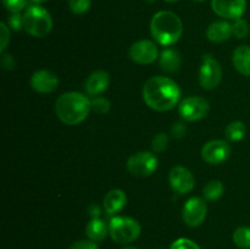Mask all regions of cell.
Listing matches in <instances>:
<instances>
[{
	"label": "cell",
	"instance_id": "obj_34",
	"mask_svg": "<svg viewBox=\"0 0 250 249\" xmlns=\"http://www.w3.org/2000/svg\"><path fill=\"white\" fill-rule=\"evenodd\" d=\"M0 63H1V67L4 68V70L10 71L15 67V65H16V61H15V59L12 58V55L2 53L1 59H0Z\"/></svg>",
	"mask_w": 250,
	"mask_h": 249
},
{
	"label": "cell",
	"instance_id": "obj_7",
	"mask_svg": "<svg viewBox=\"0 0 250 249\" xmlns=\"http://www.w3.org/2000/svg\"><path fill=\"white\" fill-rule=\"evenodd\" d=\"M209 102L205 98L193 95L181 102L178 105V114L185 121L194 122L204 119L209 112Z\"/></svg>",
	"mask_w": 250,
	"mask_h": 249
},
{
	"label": "cell",
	"instance_id": "obj_14",
	"mask_svg": "<svg viewBox=\"0 0 250 249\" xmlns=\"http://www.w3.org/2000/svg\"><path fill=\"white\" fill-rule=\"evenodd\" d=\"M59 78L53 71L39 70L32 75L31 87L41 94H49L58 88Z\"/></svg>",
	"mask_w": 250,
	"mask_h": 249
},
{
	"label": "cell",
	"instance_id": "obj_18",
	"mask_svg": "<svg viewBox=\"0 0 250 249\" xmlns=\"http://www.w3.org/2000/svg\"><path fill=\"white\" fill-rule=\"evenodd\" d=\"M159 65L164 72L175 73L181 68L182 60H181V56L177 50L167 48L161 51L160 56H159Z\"/></svg>",
	"mask_w": 250,
	"mask_h": 249
},
{
	"label": "cell",
	"instance_id": "obj_17",
	"mask_svg": "<svg viewBox=\"0 0 250 249\" xmlns=\"http://www.w3.org/2000/svg\"><path fill=\"white\" fill-rule=\"evenodd\" d=\"M232 34H233L232 24L227 21L212 22L207 29L208 39L214 43H222L225 41H229Z\"/></svg>",
	"mask_w": 250,
	"mask_h": 249
},
{
	"label": "cell",
	"instance_id": "obj_37",
	"mask_svg": "<svg viewBox=\"0 0 250 249\" xmlns=\"http://www.w3.org/2000/svg\"><path fill=\"white\" fill-rule=\"evenodd\" d=\"M122 249H137V248H134V247H126V248H122Z\"/></svg>",
	"mask_w": 250,
	"mask_h": 249
},
{
	"label": "cell",
	"instance_id": "obj_4",
	"mask_svg": "<svg viewBox=\"0 0 250 249\" xmlns=\"http://www.w3.org/2000/svg\"><path fill=\"white\" fill-rule=\"evenodd\" d=\"M23 29L29 36L43 38L53 29V19L41 5H31L23 14Z\"/></svg>",
	"mask_w": 250,
	"mask_h": 249
},
{
	"label": "cell",
	"instance_id": "obj_8",
	"mask_svg": "<svg viewBox=\"0 0 250 249\" xmlns=\"http://www.w3.org/2000/svg\"><path fill=\"white\" fill-rule=\"evenodd\" d=\"M222 80V68L219 61L210 55H204L199 70V83L204 89L212 90Z\"/></svg>",
	"mask_w": 250,
	"mask_h": 249
},
{
	"label": "cell",
	"instance_id": "obj_36",
	"mask_svg": "<svg viewBox=\"0 0 250 249\" xmlns=\"http://www.w3.org/2000/svg\"><path fill=\"white\" fill-rule=\"evenodd\" d=\"M31 1L36 5H41V4H43V2H45L46 0H31Z\"/></svg>",
	"mask_w": 250,
	"mask_h": 249
},
{
	"label": "cell",
	"instance_id": "obj_25",
	"mask_svg": "<svg viewBox=\"0 0 250 249\" xmlns=\"http://www.w3.org/2000/svg\"><path fill=\"white\" fill-rule=\"evenodd\" d=\"M92 0H68L70 10L76 15L85 14L90 9Z\"/></svg>",
	"mask_w": 250,
	"mask_h": 249
},
{
	"label": "cell",
	"instance_id": "obj_6",
	"mask_svg": "<svg viewBox=\"0 0 250 249\" xmlns=\"http://www.w3.org/2000/svg\"><path fill=\"white\" fill-rule=\"evenodd\" d=\"M159 165V160L150 151H139L129 156L127 160V170L137 177H146L153 175Z\"/></svg>",
	"mask_w": 250,
	"mask_h": 249
},
{
	"label": "cell",
	"instance_id": "obj_26",
	"mask_svg": "<svg viewBox=\"0 0 250 249\" xmlns=\"http://www.w3.org/2000/svg\"><path fill=\"white\" fill-rule=\"evenodd\" d=\"M232 29H233V34L238 39H243L248 37L249 34V24L246 20H234V23L232 24Z\"/></svg>",
	"mask_w": 250,
	"mask_h": 249
},
{
	"label": "cell",
	"instance_id": "obj_35",
	"mask_svg": "<svg viewBox=\"0 0 250 249\" xmlns=\"http://www.w3.org/2000/svg\"><path fill=\"white\" fill-rule=\"evenodd\" d=\"M88 212H89V215L92 216V219H95V217L100 216L102 210H100V208L98 207L97 204H92L89 208H88Z\"/></svg>",
	"mask_w": 250,
	"mask_h": 249
},
{
	"label": "cell",
	"instance_id": "obj_9",
	"mask_svg": "<svg viewBox=\"0 0 250 249\" xmlns=\"http://www.w3.org/2000/svg\"><path fill=\"white\" fill-rule=\"evenodd\" d=\"M208 214V205L204 199L192 197L186 202L182 209V219L189 227H198L204 222Z\"/></svg>",
	"mask_w": 250,
	"mask_h": 249
},
{
	"label": "cell",
	"instance_id": "obj_1",
	"mask_svg": "<svg viewBox=\"0 0 250 249\" xmlns=\"http://www.w3.org/2000/svg\"><path fill=\"white\" fill-rule=\"evenodd\" d=\"M181 89L177 83L165 76H155L144 83L143 99L155 111H168L178 104Z\"/></svg>",
	"mask_w": 250,
	"mask_h": 249
},
{
	"label": "cell",
	"instance_id": "obj_38",
	"mask_svg": "<svg viewBox=\"0 0 250 249\" xmlns=\"http://www.w3.org/2000/svg\"><path fill=\"white\" fill-rule=\"evenodd\" d=\"M165 1H167V2H175V1H177V0H165Z\"/></svg>",
	"mask_w": 250,
	"mask_h": 249
},
{
	"label": "cell",
	"instance_id": "obj_39",
	"mask_svg": "<svg viewBox=\"0 0 250 249\" xmlns=\"http://www.w3.org/2000/svg\"><path fill=\"white\" fill-rule=\"evenodd\" d=\"M146 1H148V2H150V4H151V2H155L156 0H146Z\"/></svg>",
	"mask_w": 250,
	"mask_h": 249
},
{
	"label": "cell",
	"instance_id": "obj_32",
	"mask_svg": "<svg viewBox=\"0 0 250 249\" xmlns=\"http://www.w3.org/2000/svg\"><path fill=\"white\" fill-rule=\"evenodd\" d=\"M186 132H187V127H186V124L183 122H177L171 128V134L176 139L183 138L186 136Z\"/></svg>",
	"mask_w": 250,
	"mask_h": 249
},
{
	"label": "cell",
	"instance_id": "obj_30",
	"mask_svg": "<svg viewBox=\"0 0 250 249\" xmlns=\"http://www.w3.org/2000/svg\"><path fill=\"white\" fill-rule=\"evenodd\" d=\"M7 26L15 32L21 31L23 28V16L21 14H11L7 19Z\"/></svg>",
	"mask_w": 250,
	"mask_h": 249
},
{
	"label": "cell",
	"instance_id": "obj_13",
	"mask_svg": "<svg viewBox=\"0 0 250 249\" xmlns=\"http://www.w3.org/2000/svg\"><path fill=\"white\" fill-rule=\"evenodd\" d=\"M212 11L227 20H238L247 9V0H211Z\"/></svg>",
	"mask_w": 250,
	"mask_h": 249
},
{
	"label": "cell",
	"instance_id": "obj_40",
	"mask_svg": "<svg viewBox=\"0 0 250 249\" xmlns=\"http://www.w3.org/2000/svg\"><path fill=\"white\" fill-rule=\"evenodd\" d=\"M194 1H198V2H202V1H204V0H194Z\"/></svg>",
	"mask_w": 250,
	"mask_h": 249
},
{
	"label": "cell",
	"instance_id": "obj_16",
	"mask_svg": "<svg viewBox=\"0 0 250 249\" xmlns=\"http://www.w3.org/2000/svg\"><path fill=\"white\" fill-rule=\"evenodd\" d=\"M127 203V195L122 189L115 188L110 192L106 193L104 197V202H103V207H104L105 212L107 215H116L117 212L121 211Z\"/></svg>",
	"mask_w": 250,
	"mask_h": 249
},
{
	"label": "cell",
	"instance_id": "obj_19",
	"mask_svg": "<svg viewBox=\"0 0 250 249\" xmlns=\"http://www.w3.org/2000/svg\"><path fill=\"white\" fill-rule=\"evenodd\" d=\"M232 61L236 70L243 76H250V46L239 45L233 51Z\"/></svg>",
	"mask_w": 250,
	"mask_h": 249
},
{
	"label": "cell",
	"instance_id": "obj_31",
	"mask_svg": "<svg viewBox=\"0 0 250 249\" xmlns=\"http://www.w3.org/2000/svg\"><path fill=\"white\" fill-rule=\"evenodd\" d=\"M0 31H1V46H0V51L4 53L10 41V28L9 26H6L2 22V23H0Z\"/></svg>",
	"mask_w": 250,
	"mask_h": 249
},
{
	"label": "cell",
	"instance_id": "obj_29",
	"mask_svg": "<svg viewBox=\"0 0 250 249\" xmlns=\"http://www.w3.org/2000/svg\"><path fill=\"white\" fill-rule=\"evenodd\" d=\"M171 249H200V247L192 239L178 238L171 244Z\"/></svg>",
	"mask_w": 250,
	"mask_h": 249
},
{
	"label": "cell",
	"instance_id": "obj_12",
	"mask_svg": "<svg viewBox=\"0 0 250 249\" xmlns=\"http://www.w3.org/2000/svg\"><path fill=\"white\" fill-rule=\"evenodd\" d=\"M168 182L171 188L178 194H188L195 187L193 173L185 166H175L168 173Z\"/></svg>",
	"mask_w": 250,
	"mask_h": 249
},
{
	"label": "cell",
	"instance_id": "obj_28",
	"mask_svg": "<svg viewBox=\"0 0 250 249\" xmlns=\"http://www.w3.org/2000/svg\"><path fill=\"white\" fill-rule=\"evenodd\" d=\"M2 4L11 14H20L28 4V0H2Z\"/></svg>",
	"mask_w": 250,
	"mask_h": 249
},
{
	"label": "cell",
	"instance_id": "obj_11",
	"mask_svg": "<svg viewBox=\"0 0 250 249\" xmlns=\"http://www.w3.org/2000/svg\"><path fill=\"white\" fill-rule=\"evenodd\" d=\"M231 146L224 139H212L202 148V158L210 165H220L229 159Z\"/></svg>",
	"mask_w": 250,
	"mask_h": 249
},
{
	"label": "cell",
	"instance_id": "obj_10",
	"mask_svg": "<svg viewBox=\"0 0 250 249\" xmlns=\"http://www.w3.org/2000/svg\"><path fill=\"white\" fill-rule=\"evenodd\" d=\"M128 56L133 62L138 65H150L160 55H159L158 46L154 42L142 39L132 44L128 50Z\"/></svg>",
	"mask_w": 250,
	"mask_h": 249
},
{
	"label": "cell",
	"instance_id": "obj_5",
	"mask_svg": "<svg viewBox=\"0 0 250 249\" xmlns=\"http://www.w3.org/2000/svg\"><path fill=\"white\" fill-rule=\"evenodd\" d=\"M109 234L116 243H132L141 234V225L132 217L114 216L109 222Z\"/></svg>",
	"mask_w": 250,
	"mask_h": 249
},
{
	"label": "cell",
	"instance_id": "obj_27",
	"mask_svg": "<svg viewBox=\"0 0 250 249\" xmlns=\"http://www.w3.org/2000/svg\"><path fill=\"white\" fill-rule=\"evenodd\" d=\"M168 144V136L165 133H158L154 136L153 142H151V148H153L154 153H163L166 150Z\"/></svg>",
	"mask_w": 250,
	"mask_h": 249
},
{
	"label": "cell",
	"instance_id": "obj_2",
	"mask_svg": "<svg viewBox=\"0 0 250 249\" xmlns=\"http://www.w3.org/2000/svg\"><path fill=\"white\" fill-rule=\"evenodd\" d=\"M90 110V99L83 93H63L55 103L56 116L62 124L68 126L82 124L88 117Z\"/></svg>",
	"mask_w": 250,
	"mask_h": 249
},
{
	"label": "cell",
	"instance_id": "obj_23",
	"mask_svg": "<svg viewBox=\"0 0 250 249\" xmlns=\"http://www.w3.org/2000/svg\"><path fill=\"white\" fill-rule=\"evenodd\" d=\"M233 242L237 247L242 249L250 248V227H238L233 232Z\"/></svg>",
	"mask_w": 250,
	"mask_h": 249
},
{
	"label": "cell",
	"instance_id": "obj_24",
	"mask_svg": "<svg viewBox=\"0 0 250 249\" xmlns=\"http://www.w3.org/2000/svg\"><path fill=\"white\" fill-rule=\"evenodd\" d=\"M90 107L94 112L97 114H107L110 111V102L104 97H93V99H90Z\"/></svg>",
	"mask_w": 250,
	"mask_h": 249
},
{
	"label": "cell",
	"instance_id": "obj_21",
	"mask_svg": "<svg viewBox=\"0 0 250 249\" xmlns=\"http://www.w3.org/2000/svg\"><path fill=\"white\" fill-rule=\"evenodd\" d=\"M246 124L242 121H232L225 128V136L229 141L231 142H239L244 138L246 136Z\"/></svg>",
	"mask_w": 250,
	"mask_h": 249
},
{
	"label": "cell",
	"instance_id": "obj_20",
	"mask_svg": "<svg viewBox=\"0 0 250 249\" xmlns=\"http://www.w3.org/2000/svg\"><path fill=\"white\" fill-rule=\"evenodd\" d=\"M107 232H109V225H106V222L100 217L92 219L85 227V233L88 238L94 242L104 241L105 237L107 236Z\"/></svg>",
	"mask_w": 250,
	"mask_h": 249
},
{
	"label": "cell",
	"instance_id": "obj_15",
	"mask_svg": "<svg viewBox=\"0 0 250 249\" xmlns=\"http://www.w3.org/2000/svg\"><path fill=\"white\" fill-rule=\"evenodd\" d=\"M110 76L106 71L98 70L88 76L84 83L85 93L90 97H98L109 88Z\"/></svg>",
	"mask_w": 250,
	"mask_h": 249
},
{
	"label": "cell",
	"instance_id": "obj_22",
	"mask_svg": "<svg viewBox=\"0 0 250 249\" xmlns=\"http://www.w3.org/2000/svg\"><path fill=\"white\" fill-rule=\"evenodd\" d=\"M224 190H225V187H224V183H222L221 181L212 180L205 186L203 193H204L205 199L210 200V202H215V200H217L219 198L222 197Z\"/></svg>",
	"mask_w": 250,
	"mask_h": 249
},
{
	"label": "cell",
	"instance_id": "obj_3",
	"mask_svg": "<svg viewBox=\"0 0 250 249\" xmlns=\"http://www.w3.org/2000/svg\"><path fill=\"white\" fill-rule=\"evenodd\" d=\"M150 33L160 45H173L182 37L183 23L175 12L159 11L150 21Z\"/></svg>",
	"mask_w": 250,
	"mask_h": 249
},
{
	"label": "cell",
	"instance_id": "obj_33",
	"mask_svg": "<svg viewBox=\"0 0 250 249\" xmlns=\"http://www.w3.org/2000/svg\"><path fill=\"white\" fill-rule=\"evenodd\" d=\"M70 249H99L98 248L97 243L92 239L89 241H77L75 243L71 244Z\"/></svg>",
	"mask_w": 250,
	"mask_h": 249
}]
</instances>
